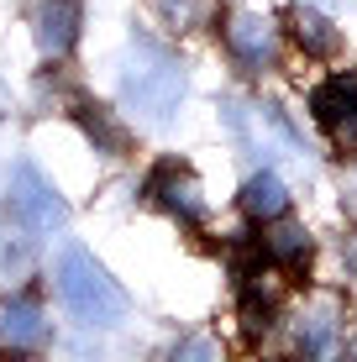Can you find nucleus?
Returning a JSON list of instances; mask_svg holds the SVG:
<instances>
[{"mask_svg": "<svg viewBox=\"0 0 357 362\" xmlns=\"http://www.w3.org/2000/svg\"><path fill=\"white\" fill-rule=\"evenodd\" d=\"M184 95H189L184 58L147 42V37H131L127 58H121V100H127V110H137L153 127H168L184 110Z\"/></svg>", "mask_w": 357, "mask_h": 362, "instance_id": "nucleus-1", "label": "nucleus"}, {"mask_svg": "<svg viewBox=\"0 0 357 362\" xmlns=\"http://www.w3.org/2000/svg\"><path fill=\"white\" fill-rule=\"evenodd\" d=\"M53 289H58V305H64L79 326H90V331L121 326V320H127V305H131L127 289L110 279V268L95 252H84V247H64V252H58Z\"/></svg>", "mask_w": 357, "mask_h": 362, "instance_id": "nucleus-2", "label": "nucleus"}, {"mask_svg": "<svg viewBox=\"0 0 357 362\" xmlns=\"http://www.w3.org/2000/svg\"><path fill=\"white\" fill-rule=\"evenodd\" d=\"M216 32H221V53L231 58V69L247 74V79H263L284 64V21L268 16L257 6H231L216 16Z\"/></svg>", "mask_w": 357, "mask_h": 362, "instance_id": "nucleus-3", "label": "nucleus"}, {"mask_svg": "<svg viewBox=\"0 0 357 362\" xmlns=\"http://www.w3.org/2000/svg\"><path fill=\"white\" fill-rule=\"evenodd\" d=\"M289 346L300 357H341L352 341V310L336 289H315L289 310Z\"/></svg>", "mask_w": 357, "mask_h": 362, "instance_id": "nucleus-4", "label": "nucleus"}, {"mask_svg": "<svg viewBox=\"0 0 357 362\" xmlns=\"http://www.w3.org/2000/svg\"><path fill=\"white\" fill-rule=\"evenodd\" d=\"M6 199H11V216L27 236H53L69 226V199L58 194V184L47 179L37 163H11V179H6Z\"/></svg>", "mask_w": 357, "mask_h": 362, "instance_id": "nucleus-5", "label": "nucleus"}, {"mask_svg": "<svg viewBox=\"0 0 357 362\" xmlns=\"http://www.w3.org/2000/svg\"><path fill=\"white\" fill-rule=\"evenodd\" d=\"M142 194H147V205H158L168 221H179L184 231H200L205 221H211V194H205L200 173L189 163H179V158H163V163L147 173Z\"/></svg>", "mask_w": 357, "mask_h": 362, "instance_id": "nucleus-6", "label": "nucleus"}, {"mask_svg": "<svg viewBox=\"0 0 357 362\" xmlns=\"http://www.w3.org/2000/svg\"><path fill=\"white\" fill-rule=\"evenodd\" d=\"M32 42L47 64H64L84 37V0H27Z\"/></svg>", "mask_w": 357, "mask_h": 362, "instance_id": "nucleus-7", "label": "nucleus"}, {"mask_svg": "<svg viewBox=\"0 0 357 362\" xmlns=\"http://www.w3.org/2000/svg\"><path fill=\"white\" fill-rule=\"evenodd\" d=\"M252 247H257V257H263L268 268H279V273H305L315 263V231L305 226V221H294L289 210L274 216V221H263L257 236H252Z\"/></svg>", "mask_w": 357, "mask_h": 362, "instance_id": "nucleus-8", "label": "nucleus"}, {"mask_svg": "<svg viewBox=\"0 0 357 362\" xmlns=\"http://www.w3.org/2000/svg\"><path fill=\"white\" fill-rule=\"evenodd\" d=\"M284 37L294 42V53H305L310 64H336L341 47H347V32H341L336 21L326 16V6H315V0H300V6H289Z\"/></svg>", "mask_w": 357, "mask_h": 362, "instance_id": "nucleus-9", "label": "nucleus"}, {"mask_svg": "<svg viewBox=\"0 0 357 362\" xmlns=\"http://www.w3.org/2000/svg\"><path fill=\"white\" fill-rule=\"evenodd\" d=\"M305 110H310V121L331 136V142H336V136L352 127V116H357V74L341 69V74L315 79L310 95H305Z\"/></svg>", "mask_w": 357, "mask_h": 362, "instance_id": "nucleus-10", "label": "nucleus"}, {"mask_svg": "<svg viewBox=\"0 0 357 362\" xmlns=\"http://www.w3.org/2000/svg\"><path fill=\"white\" fill-rule=\"evenodd\" d=\"M0 346L6 352H42L47 346V310L32 289L0 299Z\"/></svg>", "mask_w": 357, "mask_h": 362, "instance_id": "nucleus-11", "label": "nucleus"}, {"mask_svg": "<svg viewBox=\"0 0 357 362\" xmlns=\"http://www.w3.org/2000/svg\"><path fill=\"white\" fill-rule=\"evenodd\" d=\"M74 121H79V132L90 136V147L100 158H127L131 153L127 121H121L110 105H100V100H74Z\"/></svg>", "mask_w": 357, "mask_h": 362, "instance_id": "nucleus-12", "label": "nucleus"}, {"mask_svg": "<svg viewBox=\"0 0 357 362\" xmlns=\"http://www.w3.org/2000/svg\"><path fill=\"white\" fill-rule=\"evenodd\" d=\"M289 205H294V194H289V184H284V173H279V168H252L247 184H242V194H237V210L252 221V226L284 216Z\"/></svg>", "mask_w": 357, "mask_h": 362, "instance_id": "nucleus-13", "label": "nucleus"}, {"mask_svg": "<svg viewBox=\"0 0 357 362\" xmlns=\"http://www.w3.org/2000/svg\"><path fill=\"white\" fill-rule=\"evenodd\" d=\"M147 11L168 37H194V32L216 27L221 0H147Z\"/></svg>", "mask_w": 357, "mask_h": 362, "instance_id": "nucleus-14", "label": "nucleus"}, {"mask_svg": "<svg viewBox=\"0 0 357 362\" xmlns=\"http://www.w3.org/2000/svg\"><path fill=\"white\" fill-rule=\"evenodd\" d=\"M174 357H221V341H211V336H184V341H174Z\"/></svg>", "mask_w": 357, "mask_h": 362, "instance_id": "nucleus-15", "label": "nucleus"}, {"mask_svg": "<svg viewBox=\"0 0 357 362\" xmlns=\"http://www.w3.org/2000/svg\"><path fill=\"white\" fill-rule=\"evenodd\" d=\"M341 205L357 216V153H352V168H347V179H341Z\"/></svg>", "mask_w": 357, "mask_h": 362, "instance_id": "nucleus-16", "label": "nucleus"}, {"mask_svg": "<svg viewBox=\"0 0 357 362\" xmlns=\"http://www.w3.org/2000/svg\"><path fill=\"white\" fill-rule=\"evenodd\" d=\"M341 263H347V273L357 279V236H347V242H341Z\"/></svg>", "mask_w": 357, "mask_h": 362, "instance_id": "nucleus-17", "label": "nucleus"}, {"mask_svg": "<svg viewBox=\"0 0 357 362\" xmlns=\"http://www.w3.org/2000/svg\"><path fill=\"white\" fill-rule=\"evenodd\" d=\"M336 147H341V153H357V116H352V127L336 136Z\"/></svg>", "mask_w": 357, "mask_h": 362, "instance_id": "nucleus-18", "label": "nucleus"}, {"mask_svg": "<svg viewBox=\"0 0 357 362\" xmlns=\"http://www.w3.org/2000/svg\"><path fill=\"white\" fill-rule=\"evenodd\" d=\"M347 352H357V341H347Z\"/></svg>", "mask_w": 357, "mask_h": 362, "instance_id": "nucleus-19", "label": "nucleus"}, {"mask_svg": "<svg viewBox=\"0 0 357 362\" xmlns=\"http://www.w3.org/2000/svg\"><path fill=\"white\" fill-rule=\"evenodd\" d=\"M315 6H326V0H315Z\"/></svg>", "mask_w": 357, "mask_h": 362, "instance_id": "nucleus-20", "label": "nucleus"}]
</instances>
